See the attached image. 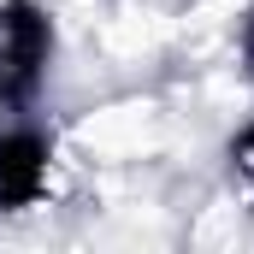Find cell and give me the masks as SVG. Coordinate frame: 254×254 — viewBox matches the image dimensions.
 Returning a JSON list of instances; mask_svg holds the SVG:
<instances>
[{
    "label": "cell",
    "instance_id": "6da1fadb",
    "mask_svg": "<svg viewBox=\"0 0 254 254\" xmlns=\"http://www.w3.org/2000/svg\"><path fill=\"white\" fill-rule=\"evenodd\" d=\"M54 65V18L36 0H0V113H30Z\"/></svg>",
    "mask_w": 254,
    "mask_h": 254
},
{
    "label": "cell",
    "instance_id": "7a4b0ae2",
    "mask_svg": "<svg viewBox=\"0 0 254 254\" xmlns=\"http://www.w3.org/2000/svg\"><path fill=\"white\" fill-rule=\"evenodd\" d=\"M54 172V136L42 125H6L0 130V213H24L48 195Z\"/></svg>",
    "mask_w": 254,
    "mask_h": 254
},
{
    "label": "cell",
    "instance_id": "3957f363",
    "mask_svg": "<svg viewBox=\"0 0 254 254\" xmlns=\"http://www.w3.org/2000/svg\"><path fill=\"white\" fill-rule=\"evenodd\" d=\"M225 178H231V190L243 201H254V119L237 125L231 142H225Z\"/></svg>",
    "mask_w": 254,
    "mask_h": 254
},
{
    "label": "cell",
    "instance_id": "277c9868",
    "mask_svg": "<svg viewBox=\"0 0 254 254\" xmlns=\"http://www.w3.org/2000/svg\"><path fill=\"white\" fill-rule=\"evenodd\" d=\"M243 71H249V83H254V6H249V18H243Z\"/></svg>",
    "mask_w": 254,
    "mask_h": 254
}]
</instances>
